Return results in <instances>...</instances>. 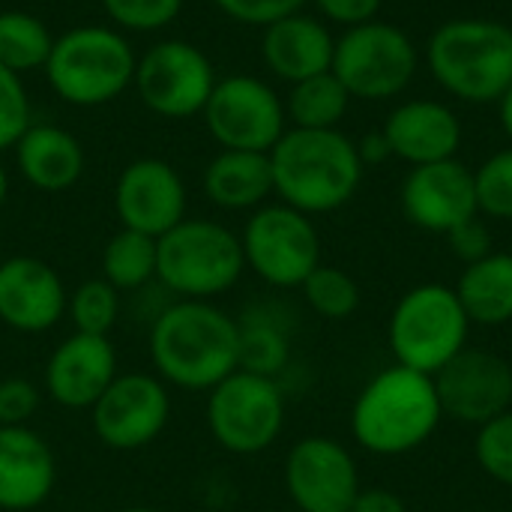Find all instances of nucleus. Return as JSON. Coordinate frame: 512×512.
I'll return each instance as SVG.
<instances>
[{"label": "nucleus", "instance_id": "obj_37", "mask_svg": "<svg viewBox=\"0 0 512 512\" xmlns=\"http://www.w3.org/2000/svg\"><path fill=\"white\" fill-rule=\"evenodd\" d=\"M39 408V390L24 378L0 381V426H27Z\"/></svg>", "mask_w": 512, "mask_h": 512}, {"label": "nucleus", "instance_id": "obj_36", "mask_svg": "<svg viewBox=\"0 0 512 512\" xmlns=\"http://www.w3.org/2000/svg\"><path fill=\"white\" fill-rule=\"evenodd\" d=\"M222 15L246 27H267L279 18L300 12L309 0H213Z\"/></svg>", "mask_w": 512, "mask_h": 512}, {"label": "nucleus", "instance_id": "obj_19", "mask_svg": "<svg viewBox=\"0 0 512 512\" xmlns=\"http://www.w3.org/2000/svg\"><path fill=\"white\" fill-rule=\"evenodd\" d=\"M117 378V354L108 336L72 333L63 339L45 366L48 396L72 411L93 408Z\"/></svg>", "mask_w": 512, "mask_h": 512}, {"label": "nucleus", "instance_id": "obj_39", "mask_svg": "<svg viewBox=\"0 0 512 512\" xmlns=\"http://www.w3.org/2000/svg\"><path fill=\"white\" fill-rule=\"evenodd\" d=\"M312 3L327 21L342 24V27H357V24L375 21L384 0H312Z\"/></svg>", "mask_w": 512, "mask_h": 512}, {"label": "nucleus", "instance_id": "obj_42", "mask_svg": "<svg viewBox=\"0 0 512 512\" xmlns=\"http://www.w3.org/2000/svg\"><path fill=\"white\" fill-rule=\"evenodd\" d=\"M498 108H501V126H504L507 138L512 141V84L507 87V93L498 99Z\"/></svg>", "mask_w": 512, "mask_h": 512}, {"label": "nucleus", "instance_id": "obj_31", "mask_svg": "<svg viewBox=\"0 0 512 512\" xmlns=\"http://www.w3.org/2000/svg\"><path fill=\"white\" fill-rule=\"evenodd\" d=\"M477 210L489 219H512V147L498 150L474 171Z\"/></svg>", "mask_w": 512, "mask_h": 512}, {"label": "nucleus", "instance_id": "obj_26", "mask_svg": "<svg viewBox=\"0 0 512 512\" xmlns=\"http://www.w3.org/2000/svg\"><path fill=\"white\" fill-rule=\"evenodd\" d=\"M351 93L333 72L312 75L306 81L291 84L285 114L294 129H336L345 117Z\"/></svg>", "mask_w": 512, "mask_h": 512}, {"label": "nucleus", "instance_id": "obj_7", "mask_svg": "<svg viewBox=\"0 0 512 512\" xmlns=\"http://www.w3.org/2000/svg\"><path fill=\"white\" fill-rule=\"evenodd\" d=\"M471 321L456 288L426 282L399 297L390 312L387 342L399 366L438 375L456 354L468 348Z\"/></svg>", "mask_w": 512, "mask_h": 512}, {"label": "nucleus", "instance_id": "obj_16", "mask_svg": "<svg viewBox=\"0 0 512 512\" xmlns=\"http://www.w3.org/2000/svg\"><path fill=\"white\" fill-rule=\"evenodd\" d=\"M114 210L123 228L159 240L186 219V183L165 159H135L114 183Z\"/></svg>", "mask_w": 512, "mask_h": 512}, {"label": "nucleus", "instance_id": "obj_17", "mask_svg": "<svg viewBox=\"0 0 512 512\" xmlns=\"http://www.w3.org/2000/svg\"><path fill=\"white\" fill-rule=\"evenodd\" d=\"M402 210L408 222L432 234H450L477 210L474 171H468L459 159L414 165L402 183Z\"/></svg>", "mask_w": 512, "mask_h": 512}, {"label": "nucleus", "instance_id": "obj_13", "mask_svg": "<svg viewBox=\"0 0 512 512\" xmlns=\"http://www.w3.org/2000/svg\"><path fill=\"white\" fill-rule=\"evenodd\" d=\"M171 417V396L159 375L126 372L90 408L96 438L117 453L144 450L153 444Z\"/></svg>", "mask_w": 512, "mask_h": 512}, {"label": "nucleus", "instance_id": "obj_35", "mask_svg": "<svg viewBox=\"0 0 512 512\" xmlns=\"http://www.w3.org/2000/svg\"><path fill=\"white\" fill-rule=\"evenodd\" d=\"M30 126L33 120H30V96L24 78L0 66V153L12 150Z\"/></svg>", "mask_w": 512, "mask_h": 512}, {"label": "nucleus", "instance_id": "obj_29", "mask_svg": "<svg viewBox=\"0 0 512 512\" xmlns=\"http://www.w3.org/2000/svg\"><path fill=\"white\" fill-rule=\"evenodd\" d=\"M300 291L306 306L327 321H345L360 309V285L354 282V276L333 264H318L300 285Z\"/></svg>", "mask_w": 512, "mask_h": 512}, {"label": "nucleus", "instance_id": "obj_40", "mask_svg": "<svg viewBox=\"0 0 512 512\" xmlns=\"http://www.w3.org/2000/svg\"><path fill=\"white\" fill-rule=\"evenodd\" d=\"M351 512H408V507L396 492L384 486H369V489H360Z\"/></svg>", "mask_w": 512, "mask_h": 512}, {"label": "nucleus", "instance_id": "obj_3", "mask_svg": "<svg viewBox=\"0 0 512 512\" xmlns=\"http://www.w3.org/2000/svg\"><path fill=\"white\" fill-rule=\"evenodd\" d=\"M444 411L435 378L393 363L354 399L351 435L372 456H408L441 426Z\"/></svg>", "mask_w": 512, "mask_h": 512}, {"label": "nucleus", "instance_id": "obj_9", "mask_svg": "<svg viewBox=\"0 0 512 512\" xmlns=\"http://www.w3.org/2000/svg\"><path fill=\"white\" fill-rule=\"evenodd\" d=\"M417 45L405 30L387 21L348 27L336 39L330 72L345 84L351 99L384 102L402 93L417 72Z\"/></svg>", "mask_w": 512, "mask_h": 512}, {"label": "nucleus", "instance_id": "obj_10", "mask_svg": "<svg viewBox=\"0 0 512 512\" xmlns=\"http://www.w3.org/2000/svg\"><path fill=\"white\" fill-rule=\"evenodd\" d=\"M240 246L246 267L273 288H300L321 264V237L312 216L288 204L252 210Z\"/></svg>", "mask_w": 512, "mask_h": 512}, {"label": "nucleus", "instance_id": "obj_34", "mask_svg": "<svg viewBox=\"0 0 512 512\" xmlns=\"http://www.w3.org/2000/svg\"><path fill=\"white\" fill-rule=\"evenodd\" d=\"M288 360V342L273 324L240 327V369L273 378Z\"/></svg>", "mask_w": 512, "mask_h": 512}, {"label": "nucleus", "instance_id": "obj_30", "mask_svg": "<svg viewBox=\"0 0 512 512\" xmlns=\"http://www.w3.org/2000/svg\"><path fill=\"white\" fill-rule=\"evenodd\" d=\"M66 312L75 321V333L108 336L120 315V291L105 279H87L72 291Z\"/></svg>", "mask_w": 512, "mask_h": 512}, {"label": "nucleus", "instance_id": "obj_38", "mask_svg": "<svg viewBox=\"0 0 512 512\" xmlns=\"http://www.w3.org/2000/svg\"><path fill=\"white\" fill-rule=\"evenodd\" d=\"M447 240H450L453 255L459 261H465V264H474V261H480V258H486V255L495 252L492 249V231L486 228V222L480 216H471L462 225H456L447 234Z\"/></svg>", "mask_w": 512, "mask_h": 512}, {"label": "nucleus", "instance_id": "obj_15", "mask_svg": "<svg viewBox=\"0 0 512 512\" xmlns=\"http://www.w3.org/2000/svg\"><path fill=\"white\" fill-rule=\"evenodd\" d=\"M432 378L444 420L480 429L512 411V366L495 351L465 348Z\"/></svg>", "mask_w": 512, "mask_h": 512}, {"label": "nucleus", "instance_id": "obj_11", "mask_svg": "<svg viewBox=\"0 0 512 512\" xmlns=\"http://www.w3.org/2000/svg\"><path fill=\"white\" fill-rule=\"evenodd\" d=\"M216 81V69L198 45L186 39H162L138 54L132 87L156 117L186 120L204 111Z\"/></svg>", "mask_w": 512, "mask_h": 512}, {"label": "nucleus", "instance_id": "obj_4", "mask_svg": "<svg viewBox=\"0 0 512 512\" xmlns=\"http://www.w3.org/2000/svg\"><path fill=\"white\" fill-rule=\"evenodd\" d=\"M426 63L456 99L498 102L512 84V27L492 18H453L432 33Z\"/></svg>", "mask_w": 512, "mask_h": 512}, {"label": "nucleus", "instance_id": "obj_25", "mask_svg": "<svg viewBox=\"0 0 512 512\" xmlns=\"http://www.w3.org/2000/svg\"><path fill=\"white\" fill-rule=\"evenodd\" d=\"M456 297L471 324L507 327L512 321V252H492L465 264Z\"/></svg>", "mask_w": 512, "mask_h": 512}, {"label": "nucleus", "instance_id": "obj_18", "mask_svg": "<svg viewBox=\"0 0 512 512\" xmlns=\"http://www.w3.org/2000/svg\"><path fill=\"white\" fill-rule=\"evenodd\" d=\"M66 288L60 273L33 255L0 261V321L18 333H45L66 315Z\"/></svg>", "mask_w": 512, "mask_h": 512}, {"label": "nucleus", "instance_id": "obj_44", "mask_svg": "<svg viewBox=\"0 0 512 512\" xmlns=\"http://www.w3.org/2000/svg\"><path fill=\"white\" fill-rule=\"evenodd\" d=\"M120 512H159V510H153V507H129V510H120Z\"/></svg>", "mask_w": 512, "mask_h": 512}, {"label": "nucleus", "instance_id": "obj_32", "mask_svg": "<svg viewBox=\"0 0 512 512\" xmlns=\"http://www.w3.org/2000/svg\"><path fill=\"white\" fill-rule=\"evenodd\" d=\"M111 27L129 33H159L177 21L183 0H102Z\"/></svg>", "mask_w": 512, "mask_h": 512}, {"label": "nucleus", "instance_id": "obj_1", "mask_svg": "<svg viewBox=\"0 0 512 512\" xmlns=\"http://www.w3.org/2000/svg\"><path fill=\"white\" fill-rule=\"evenodd\" d=\"M150 360L165 384L210 393L240 369V324L210 300H180L153 321Z\"/></svg>", "mask_w": 512, "mask_h": 512}, {"label": "nucleus", "instance_id": "obj_14", "mask_svg": "<svg viewBox=\"0 0 512 512\" xmlns=\"http://www.w3.org/2000/svg\"><path fill=\"white\" fill-rule=\"evenodd\" d=\"M285 489L300 512H351L363 486L342 441L309 435L288 450Z\"/></svg>", "mask_w": 512, "mask_h": 512}, {"label": "nucleus", "instance_id": "obj_41", "mask_svg": "<svg viewBox=\"0 0 512 512\" xmlns=\"http://www.w3.org/2000/svg\"><path fill=\"white\" fill-rule=\"evenodd\" d=\"M357 153H360L363 168H366V165H384V162L393 156L390 141L384 138V132H369V135H363L360 144H357Z\"/></svg>", "mask_w": 512, "mask_h": 512}, {"label": "nucleus", "instance_id": "obj_22", "mask_svg": "<svg viewBox=\"0 0 512 512\" xmlns=\"http://www.w3.org/2000/svg\"><path fill=\"white\" fill-rule=\"evenodd\" d=\"M333 51H336V39L330 27L303 12L267 24L261 36V57L267 69L288 84L330 72Z\"/></svg>", "mask_w": 512, "mask_h": 512}, {"label": "nucleus", "instance_id": "obj_8", "mask_svg": "<svg viewBox=\"0 0 512 512\" xmlns=\"http://www.w3.org/2000/svg\"><path fill=\"white\" fill-rule=\"evenodd\" d=\"M285 426V396L276 378L237 369L207 396V429L234 456L270 450Z\"/></svg>", "mask_w": 512, "mask_h": 512}, {"label": "nucleus", "instance_id": "obj_23", "mask_svg": "<svg viewBox=\"0 0 512 512\" xmlns=\"http://www.w3.org/2000/svg\"><path fill=\"white\" fill-rule=\"evenodd\" d=\"M12 150L21 177L36 192H48V195L66 192L84 174V147L63 126L33 123Z\"/></svg>", "mask_w": 512, "mask_h": 512}, {"label": "nucleus", "instance_id": "obj_21", "mask_svg": "<svg viewBox=\"0 0 512 512\" xmlns=\"http://www.w3.org/2000/svg\"><path fill=\"white\" fill-rule=\"evenodd\" d=\"M381 132L390 141L393 156L411 165L456 159V150L462 144L459 117L435 99H411L399 105L387 117Z\"/></svg>", "mask_w": 512, "mask_h": 512}, {"label": "nucleus", "instance_id": "obj_28", "mask_svg": "<svg viewBox=\"0 0 512 512\" xmlns=\"http://www.w3.org/2000/svg\"><path fill=\"white\" fill-rule=\"evenodd\" d=\"M156 237L120 228L102 249V279L117 291H135L156 279Z\"/></svg>", "mask_w": 512, "mask_h": 512}, {"label": "nucleus", "instance_id": "obj_33", "mask_svg": "<svg viewBox=\"0 0 512 512\" xmlns=\"http://www.w3.org/2000/svg\"><path fill=\"white\" fill-rule=\"evenodd\" d=\"M474 459L486 477L512 489V411L477 429Z\"/></svg>", "mask_w": 512, "mask_h": 512}, {"label": "nucleus", "instance_id": "obj_2", "mask_svg": "<svg viewBox=\"0 0 512 512\" xmlns=\"http://www.w3.org/2000/svg\"><path fill=\"white\" fill-rule=\"evenodd\" d=\"M267 156L273 192L306 216L345 207L363 180L357 144L339 129H285Z\"/></svg>", "mask_w": 512, "mask_h": 512}, {"label": "nucleus", "instance_id": "obj_5", "mask_svg": "<svg viewBox=\"0 0 512 512\" xmlns=\"http://www.w3.org/2000/svg\"><path fill=\"white\" fill-rule=\"evenodd\" d=\"M135 66L138 54L123 30L108 24H78L54 36L42 72L66 105L99 108L132 87Z\"/></svg>", "mask_w": 512, "mask_h": 512}, {"label": "nucleus", "instance_id": "obj_43", "mask_svg": "<svg viewBox=\"0 0 512 512\" xmlns=\"http://www.w3.org/2000/svg\"><path fill=\"white\" fill-rule=\"evenodd\" d=\"M6 198H9V174H6V168H3V162H0V210H3V204H6Z\"/></svg>", "mask_w": 512, "mask_h": 512}, {"label": "nucleus", "instance_id": "obj_20", "mask_svg": "<svg viewBox=\"0 0 512 512\" xmlns=\"http://www.w3.org/2000/svg\"><path fill=\"white\" fill-rule=\"evenodd\" d=\"M57 465L48 441L30 426H0V510L42 507L54 489Z\"/></svg>", "mask_w": 512, "mask_h": 512}, {"label": "nucleus", "instance_id": "obj_24", "mask_svg": "<svg viewBox=\"0 0 512 512\" xmlns=\"http://www.w3.org/2000/svg\"><path fill=\"white\" fill-rule=\"evenodd\" d=\"M201 189L219 210H258L273 195L270 156L252 150H219L204 168Z\"/></svg>", "mask_w": 512, "mask_h": 512}, {"label": "nucleus", "instance_id": "obj_27", "mask_svg": "<svg viewBox=\"0 0 512 512\" xmlns=\"http://www.w3.org/2000/svg\"><path fill=\"white\" fill-rule=\"evenodd\" d=\"M51 45L54 33L39 15L24 9L0 12V66L24 78L33 69H45Z\"/></svg>", "mask_w": 512, "mask_h": 512}, {"label": "nucleus", "instance_id": "obj_6", "mask_svg": "<svg viewBox=\"0 0 512 512\" xmlns=\"http://www.w3.org/2000/svg\"><path fill=\"white\" fill-rule=\"evenodd\" d=\"M156 249V279L183 300L219 297L246 270L240 237L213 219H183L156 240Z\"/></svg>", "mask_w": 512, "mask_h": 512}, {"label": "nucleus", "instance_id": "obj_12", "mask_svg": "<svg viewBox=\"0 0 512 512\" xmlns=\"http://www.w3.org/2000/svg\"><path fill=\"white\" fill-rule=\"evenodd\" d=\"M201 117L222 150L252 153H270L288 123L279 93L255 75L219 78Z\"/></svg>", "mask_w": 512, "mask_h": 512}]
</instances>
